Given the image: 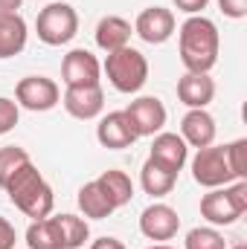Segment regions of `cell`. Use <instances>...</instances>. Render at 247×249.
Here are the masks:
<instances>
[{
  "instance_id": "cell-1",
  "label": "cell",
  "mask_w": 247,
  "mask_h": 249,
  "mask_svg": "<svg viewBox=\"0 0 247 249\" xmlns=\"http://www.w3.org/2000/svg\"><path fill=\"white\" fill-rule=\"evenodd\" d=\"M178 47L186 72H209L218 64L221 50L218 26L204 15H189L178 29Z\"/></svg>"
},
{
  "instance_id": "cell-2",
  "label": "cell",
  "mask_w": 247,
  "mask_h": 249,
  "mask_svg": "<svg viewBox=\"0 0 247 249\" xmlns=\"http://www.w3.org/2000/svg\"><path fill=\"white\" fill-rule=\"evenodd\" d=\"M3 191L9 194L12 206L21 209V212H23L26 217H32V220H41V217H50V214H53L56 194H53L50 183L44 180V174H41L32 162L21 165V168L9 177V183L3 186Z\"/></svg>"
},
{
  "instance_id": "cell-3",
  "label": "cell",
  "mask_w": 247,
  "mask_h": 249,
  "mask_svg": "<svg viewBox=\"0 0 247 249\" xmlns=\"http://www.w3.org/2000/svg\"><path fill=\"white\" fill-rule=\"evenodd\" d=\"M102 70H105L108 81L114 84V90L128 93V96L131 93H140L145 87V81H148V61L134 47H123L117 53H108Z\"/></svg>"
},
{
  "instance_id": "cell-4",
  "label": "cell",
  "mask_w": 247,
  "mask_h": 249,
  "mask_svg": "<svg viewBox=\"0 0 247 249\" xmlns=\"http://www.w3.org/2000/svg\"><path fill=\"white\" fill-rule=\"evenodd\" d=\"M247 212V183L233 180V186L209 188V194L201 197V217H206L212 226H230Z\"/></svg>"
},
{
  "instance_id": "cell-5",
  "label": "cell",
  "mask_w": 247,
  "mask_h": 249,
  "mask_svg": "<svg viewBox=\"0 0 247 249\" xmlns=\"http://www.w3.org/2000/svg\"><path fill=\"white\" fill-rule=\"evenodd\" d=\"M35 32L47 47H62L70 44L79 32V15L70 3H50L38 12Z\"/></svg>"
},
{
  "instance_id": "cell-6",
  "label": "cell",
  "mask_w": 247,
  "mask_h": 249,
  "mask_svg": "<svg viewBox=\"0 0 247 249\" xmlns=\"http://www.w3.org/2000/svg\"><path fill=\"white\" fill-rule=\"evenodd\" d=\"M192 177L195 183L204 188H221L230 186L236 177L227 165V154H224V145H206V148H198L195 160H192Z\"/></svg>"
},
{
  "instance_id": "cell-7",
  "label": "cell",
  "mask_w": 247,
  "mask_h": 249,
  "mask_svg": "<svg viewBox=\"0 0 247 249\" xmlns=\"http://www.w3.org/2000/svg\"><path fill=\"white\" fill-rule=\"evenodd\" d=\"M15 99H18L21 107H26L32 113H47V110H53L62 102V90L47 75H26V78L18 81Z\"/></svg>"
},
{
  "instance_id": "cell-8",
  "label": "cell",
  "mask_w": 247,
  "mask_h": 249,
  "mask_svg": "<svg viewBox=\"0 0 247 249\" xmlns=\"http://www.w3.org/2000/svg\"><path fill=\"white\" fill-rule=\"evenodd\" d=\"M125 116H128V122H131L137 139H140V136H154V133H160L169 113H166V107H163V102H160L157 96H140V99H134V102L125 107Z\"/></svg>"
},
{
  "instance_id": "cell-9",
  "label": "cell",
  "mask_w": 247,
  "mask_h": 249,
  "mask_svg": "<svg viewBox=\"0 0 247 249\" xmlns=\"http://www.w3.org/2000/svg\"><path fill=\"white\" fill-rule=\"evenodd\" d=\"M175 26H178V20H175V12H172V9L148 6V9H143V12L137 15L134 32H137L145 44L160 47V44H166V41L175 35Z\"/></svg>"
},
{
  "instance_id": "cell-10",
  "label": "cell",
  "mask_w": 247,
  "mask_h": 249,
  "mask_svg": "<svg viewBox=\"0 0 247 249\" xmlns=\"http://www.w3.org/2000/svg\"><path fill=\"white\" fill-rule=\"evenodd\" d=\"M102 64L90 50H70L62 61V81L67 87H93L99 84Z\"/></svg>"
},
{
  "instance_id": "cell-11",
  "label": "cell",
  "mask_w": 247,
  "mask_h": 249,
  "mask_svg": "<svg viewBox=\"0 0 247 249\" xmlns=\"http://www.w3.org/2000/svg\"><path fill=\"white\" fill-rule=\"evenodd\" d=\"M181 229V217L172 206L166 203H151L140 214V232L148 241H172Z\"/></svg>"
},
{
  "instance_id": "cell-12",
  "label": "cell",
  "mask_w": 247,
  "mask_h": 249,
  "mask_svg": "<svg viewBox=\"0 0 247 249\" xmlns=\"http://www.w3.org/2000/svg\"><path fill=\"white\" fill-rule=\"evenodd\" d=\"M64 110L73 116V119H96L102 110H105V90L102 84H93V87H67L62 96Z\"/></svg>"
},
{
  "instance_id": "cell-13",
  "label": "cell",
  "mask_w": 247,
  "mask_h": 249,
  "mask_svg": "<svg viewBox=\"0 0 247 249\" xmlns=\"http://www.w3.org/2000/svg\"><path fill=\"white\" fill-rule=\"evenodd\" d=\"M148 160H154L157 165H163V168L172 171V174H181L184 165H186V160H189V145H186L178 133L160 130V133H154Z\"/></svg>"
},
{
  "instance_id": "cell-14",
  "label": "cell",
  "mask_w": 247,
  "mask_h": 249,
  "mask_svg": "<svg viewBox=\"0 0 247 249\" xmlns=\"http://www.w3.org/2000/svg\"><path fill=\"white\" fill-rule=\"evenodd\" d=\"M96 139L102 148H111V151H123V148H131L137 142V133L128 122L125 110H114L108 116H102L99 124H96Z\"/></svg>"
},
{
  "instance_id": "cell-15",
  "label": "cell",
  "mask_w": 247,
  "mask_h": 249,
  "mask_svg": "<svg viewBox=\"0 0 247 249\" xmlns=\"http://www.w3.org/2000/svg\"><path fill=\"white\" fill-rule=\"evenodd\" d=\"M178 99L189 110H201L215 99V81L209 72H186L178 81Z\"/></svg>"
},
{
  "instance_id": "cell-16",
  "label": "cell",
  "mask_w": 247,
  "mask_h": 249,
  "mask_svg": "<svg viewBox=\"0 0 247 249\" xmlns=\"http://www.w3.org/2000/svg\"><path fill=\"white\" fill-rule=\"evenodd\" d=\"M215 133H218V124L215 119L206 113V107L201 110H189L181 122V139L192 148H206V145H215Z\"/></svg>"
},
{
  "instance_id": "cell-17",
  "label": "cell",
  "mask_w": 247,
  "mask_h": 249,
  "mask_svg": "<svg viewBox=\"0 0 247 249\" xmlns=\"http://www.w3.org/2000/svg\"><path fill=\"white\" fill-rule=\"evenodd\" d=\"M26 38H29V26L18 12L0 15V58L21 55L26 47Z\"/></svg>"
},
{
  "instance_id": "cell-18",
  "label": "cell",
  "mask_w": 247,
  "mask_h": 249,
  "mask_svg": "<svg viewBox=\"0 0 247 249\" xmlns=\"http://www.w3.org/2000/svg\"><path fill=\"white\" fill-rule=\"evenodd\" d=\"M128 41H131V23L125 18L108 15V18H102L96 23V44H99V50L117 53V50L128 47Z\"/></svg>"
},
{
  "instance_id": "cell-19",
  "label": "cell",
  "mask_w": 247,
  "mask_h": 249,
  "mask_svg": "<svg viewBox=\"0 0 247 249\" xmlns=\"http://www.w3.org/2000/svg\"><path fill=\"white\" fill-rule=\"evenodd\" d=\"M79 209L90 220H102V217H111L117 212L114 203L108 200V194L102 191V186L96 180H90V183H84V186L79 188Z\"/></svg>"
},
{
  "instance_id": "cell-20",
  "label": "cell",
  "mask_w": 247,
  "mask_h": 249,
  "mask_svg": "<svg viewBox=\"0 0 247 249\" xmlns=\"http://www.w3.org/2000/svg\"><path fill=\"white\" fill-rule=\"evenodd\" d=\"M96 183L102 186V191L108 194V200L114 203V209H123L131 203V197H134V183H131V177L120 171V168H108V171H102L99 177H96Z\"/></svg>"
},
{
  "instance_id": "cell-21",
  "label": "cell",
  "mask_w": 247,
  "mask_h": 249,
  "mask_svg": "<svg viewBox=\"0 0 247 249\" xmlns=\"http://www.w3.org/2000/svg\"><path fill=\"white\" fill-rule=\"evenodd\" d=\"M26 247L29 249H64L62 229H59L56 217L32 220L29 229H26Z\"/></svg>"
},
{
  "instance_id": "cell-22",
  "label": "cell",
  "mask_w": 247,
  "mask_h": 249,
  "mask_svg": "<svg viewBox=\"0 0 247 249\" xmlns=\"http://www.w3.org/2000/svg\"><path fill=\"white\" fill-rule=\"evenodd\" d=\"M175 180H178V174L166 171V168H163V165H157L154 160H145V162H143L140 186H143L145 194H151V197H166V194L175 188Z\"/></svg>"
},
{
  "instance_id": "cell-23",
  "label": "cell",
  "mask_w": 247,
  "mask_h": 249,
  "mask_svg": "<svg viewBox=\"0 0 247 249\" xmlns=\"http://www.w3.org/2000/svg\"><path fill=\"white\" fill-rule=\"evenodd\" d=\"M56 223H59V229H62L64 249L84 247V241L90 238V226H87L84 217H76V214H56Z\"/></svg>"
},
{
  "instance_id": "cell-24",
  "label": "cell",
  "mask_w": 247,
  "mask_h": 249,
  "mask_svg": "<svg viewBox=\"0 0 247 249\" xmlns=\"http://www.w3.org/2000/svg\"><path fill=\"white\" fill-rule=\"evenodd\" d=\"M184 249H227V241L218 229L212 226H198L186 235Z\"/></svg>"
},
{
  "instance_id": "cell-25",
  "label": "cell",
  "mask_w": 247,
  "mask_h": 249,
  "mask_svg": "<svg viewBox=\"0 0 247 249\" xmlns=\"http://www.w3.org/2000/svg\"><path fill=\"white\" fill-rule=\"evenodd\" d=\"M26 162H32L29 160V154L21 148V145H6V148H0V188L9 183V177L21 168V165H26Z\"/></svg>"
},
{
  "instance_id": "cell-26",
  "label": "cell",
  "mask_w": 247,
  "mask_h": 249,
  "mask_svg": "<svg viewBox=\"0 0 247 249\" xmlns=\"http://www.w3.org/2000/svg\"><path fill=\"white\" fill-rule=\"evenodd\" d=\"M224 154H227V165H230V171H233V177L236 180H245V168H247V139H236V142H230V145H224Z\"/></svg>"
},
{
  "instance_id": "cell-27",
  "label": "cell",
  "mask_w": 247,
  "mask_h": 249,
  "mask_svg": "<svg viewBox=\"0 0 247 249\" xmlns=\"http://www.w3.org/2000/svg\"><path fill=\"white\" fill-rule=\"evenodd\" d=\"M18 119H21L18 102H12V99L0 96V136H3V133H9V130L18 124Z\"/></svg>"
},
{
  "instance_id": "cell-28",
  "label": "cell",
  "mask_w": 247,
  "mask_h": 249,
  "mask_svg": "<svg viewBox=\"0 0 247 249\" xmlns=\"http://www.w3.org/2000/svg\"><path fill=\"white\" fill-rule=\"evenodd\" d=\"M218 9H221L227 18H233V20L247 18V0H218Z\"/></svg>"
},
{
  "instance_id": "cell-29",
  "label": "cell",
  "mask_w": 247,
  "mask_h": 249,
  "mask_svg": "<svg viewBox=\"0 0 247 249\" xmlns=\"http://www.w3.org/2000/svg\"><path fill=\"white\" fill-rule=\"evenodd\" d=\"M15 244H18L15 226H12L6 217H0V249H15Z\"/></svg>"
},
{
  "instance_id": "cell-30",
  "label": "cell",
  "mask_w": 247,
  "mask_h": 249,
  "mask_svg": "<svg viewBox=\"0 0 247 249\" xmlns=\"http://www.w3.org/2000/svg\"><path fill=\"white\" fill-rule=\"evenodd\" d=\"M175 6L181 12H186V15H201L209 6V0H175Z\"/></svg>"
},
{
  "instance_id": "cell-31",
  "label": "cell",
  "mask_w": 247,
  "mask_h": 249,
  "mask_svg": "<svg viewBox=\"0 0 247 249\" xmlns=\"http://www.w3.org/2000/svg\"><path fill=\"white\" fill-rule=\"evenodd\" d=\"M87 249H125V244L120 238H111V235H105V238H99V241H93Z\"/></svg>"
},
{
  "instance_id": "cell-32",
  "label": "cell",
  "mask_w": 247,
  "mask_h": 249,
  "mask_svg": "<svg viewBox=\"0 0 247 249\" xmlns=\"http://www.w3.org/2000/svg\"><path fill=\"white\" fill-rule=\"evenodd\" d=\"M21 3H23V0H0V15H12V12H18Z\"/></svg>"
},
{
  "instance_id": "cell-33",
  "label": "cell",
  "mask_w": 247,
  "mask_h": 249,
  "mask_svg": "<svg viewBox=\"0 0 247 249\" xmlns=\"http://www.w3.org/2000/svg\"><path fill=\"white\" fill-rule=\"evenodd\" d=\"M148 249H175V247H169V244H154V247H148Z\"/></svg>"
},
{
  "instance_id": "cell-34",
  "label": "cell",
  "mask_w": 247,
  "mask_h": 249,
  "mask_svg": "<svg viewBox=\"0 0 247 249\" xmlns=\"http://www.w3.org/2000/svg\"><path fill=\"white\" fill-rule=\"evenodd\" d=\"M230 249H247V244H236V247H230Z\"/></svg>"
}]
</instances>
